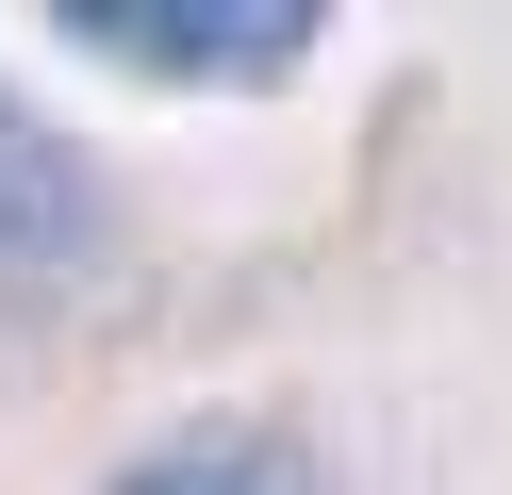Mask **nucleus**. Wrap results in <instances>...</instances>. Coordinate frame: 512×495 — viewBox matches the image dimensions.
<instances>
[{
    "mask_svg": "<svg viewBox=\"0 0 512 495\" xmlns=\"http://www.w3.org/2000/svg\"><path fill=\"white\" fill-rule=\"evenodd\" d=\"M67 33L100 66H133V83H281V66L314 50V17L298 0H67Z\"/></svg>",
    "mask_w": 512,
    "mask_h": 495,
    "instance_id": "f257e3e1",
    "label": "nucleus"
},
{
    "mask_svg": "<svg viewBox=\"0 0 512 495\" xmlns=\"http://www.w3.org/2000/svg\"><path fill=\"white\" fill-rule=\"evenodd\" d=\"M100 231H116L100 165H83L34 99H0V281H50V264H83Z\"/></svg>",
    "mask_w": 512,
    "mask_h": 495,
    "instance_id": "f03ea898",
    "label": "nucleus"
},
{
    "mask_svg": "<svg viewBox=\"0 0 512 495\" xmlns=\"http://www.w3.org/2000/svg\"><path fill=\"white\" fill-rule=\"evenodd\" d=\"M116 495H331L298 446H265V429H182V446H149Z\"/></svg>",
    "mask_w": 512,
    "mask_h": 495,
    "instance_id": "7ed1b4c3",
    "label": "nucleus"
}]
</instances>
